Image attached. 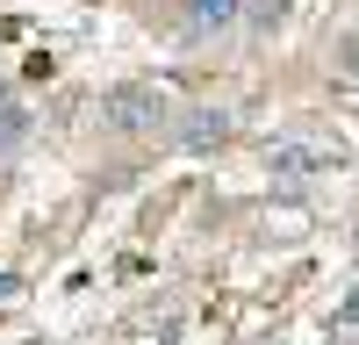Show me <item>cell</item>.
I'll return each instance as SVG.
<instances>
[{
    "mask_svg": "<svg viewBox=\"0 0 359 345\" xmlns=\"http://www.w3.org/2000/svg\"><path fill=\"white\" fill-rule=\"evenodd\" d=\"M94 115H101L108 137H158L172 123V94H165L158 79H115Z\"/></svg>",
    "mask_w": 359,
    "mask_h": 345,
    "instance_id": "cell-1",
    "label": "cell"
},
{
    "mask_svg": "<svg viewBox=\"0 0 359 345\" xmlns=\"http://www.w3.org/2000/svg\"><path fill=\"white\" fill-rule=\"evenodd\" d=\"M338 324H359V288H352V295L338 302Z\"/></svg>",
    "mask_w": 359,
    "mask_h": 345,
    "instance_id": "cell-7",
    "label": "cell"
},
{
    "mask_svg": "<svg viewBox=\"0 0 359 345\" xmlns=\"http://www.w3.org/2000/svg\"><path fill=\"white\" fill-rule=\"evenodd\" d=\"M8 295H15V280H8V273H0V302H8Z\"/></svg>",
    "mask_w": 359,
    "mask_h": 345,
    "instance_id": "cell-8",
    "label": "cell"
},
{
    "mask_svg": "<svg viewBox=\"0 0 359 345\" xmlns=\"http://www.w3.org/2000/svg\"><path fill=\"white\" fill-rule=\"evenodd\" d=\"M266 165H273L280 180H309V172L331 165V151H323V144H309V137H273V144H266Z\"/></svg>",
    "mask_w": 359,
    "mask_h": 345,
    "instance_id": "cell-4",
    "label": "cell"
},
{
    "mask_svg": "<svg viewBox=\"0 0 359 345\" xmlns=\"http://www.w3.org/2000/svg\"><path fill=\"white\" fill-rule=\"evenodd\" d=\"M245 22V0H180V29H187V43H216L230 29Z\"/></svg>",
    "mask_w": 359,
    "mask_h": 345,
    "instance_id": "cell-3",
    "label": "cell"
},
{
    "mask_svg": "<svg viewBox=\"0 0 359 345\" xmlns=\"http://www.w3.org/2000/svg\"><path fill=\"white\" fill-rule=\"evenodd\" d=\"M22 144H29V108L8 94V79H0V158H15Z\"/></svg>",
    "mask_w": 359,
    "mask_h": 345,
    "instance_id": "cell-5",
    "label": "cell"
},
{
    "mask_svg": "<svg viewBox=\"0 0 359 345\" xmlns=\"http://www.w3.org/2000/svg\"><path fill=\"white\" fill-rule=\"evenodd\" d=\"M230 130H237L230 108H187V115L172 123V144H180L187 158H208V151H223V144H230Z\"/></svg>",
    "mask_w": 359,
    "mask_h": 345,
    "instance_id": "cell-2",
    "label": "cell"
},
{
    "mask_svg": "<svg viewBox=\"0 0 359 345\" xmlns=\"http://www.w3.org/2000/svg\"><path fill=\"white\" fill-rule=\"evenodd\" d=\"M287 8H294V0H245V29H252V36H273V29L287 22Z\"/></svg>",
    "mask_w": 359,
    "mask_h": 345,
    "instance_id": "cell-6",
    "label": "cell"
}]
</instances>
